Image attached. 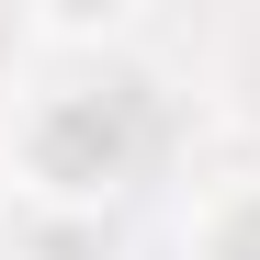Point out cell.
Returning <instances> with one entry per match:
<instances>
[{
    "instance_id": "obj_2",
    "label": "cell",
    "mask_w": 260,
    "mask_h": 260,
    "mask_svg": "<svg viewBox=\"0 0 260 260\" xmlns=\"http://www.w3.org/2000/svg\"><path fill=\"white\" fill-rule=\"evenodd\" d=\"M181 260H260V170L249 181H215L181 226Z\"/></svg>"
},
{
    "instance_id": "obj_3",
    "label": "cell",
    "mask_w": 260,
    "mask_h": 260,
    "mask_svg": "<svg viewBox=\"0 0 260 260\" xmlns=\"http://www.w3.org/2000/svg\"><path fill=\"white\" fill-rule=\"evenodd\" d=\"M12 260H124L113 215H12Z\"/></svg>"
},
{
    "instance_id": "obj_1",
    "label": "cell",
    "mask_w": 260,
    "mask_h": 260,
    "mask_svg": "<svg viewBox=\"0 0 260 260\" xmlns=\"http://www.w3.org/2000/svg\"><path fill=\"white\" fill-rule=\"evenodd\" d=\"M136 158H147V124H136V91L113 79H46L0 124V181L23 192V215H113Z\"/></svg>"
}]
</instances>
